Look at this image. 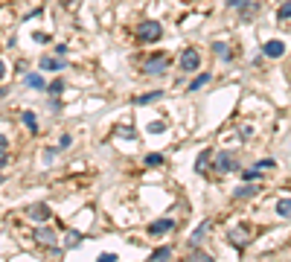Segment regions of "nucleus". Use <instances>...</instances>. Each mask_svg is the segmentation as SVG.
<instances>
[{"mask_svg": "<svg viewBox=\"0 0 291 262\" xmlns=\"http://www.w3.org/2000/svg\"><path fill=\"white\" fill-rule=\"evenodd\" d=\"M137 38H140L143 44L160 41V38H163V23H157V20H143L140 29H137Z\"/></svg>", "mask_w": 291, "mask_h": 262, "instance_id": "obj_1", "label": "nucleus"}, {"mask_svg": "<svg viewBox=\"0 0 291 262\" xmlns=\"http://www.w3.org/2000/svg\"><path fill=\"white\" fill-rule=\"evenodd\" d=\"M166 70H169V58L166 55H152V58L143 61V73L146 76H163Z\"/></svg>", "mask_w": 291, "mask_h": 262, "instance_id": "obj_2", "label": "nucleus"}, {"mask_svg": "<svg viewBox=\"0 0 291 262\" xmlns=\"http://www.w3.org/2000/svg\"><path fill=\"white\" fill-rule=\"evenodd\" d=\"M181 67H184V73H195L198 67H201V55H198V50H184V55H181Z\"/></svg>", "mask_w": 291, "mask_h": 262, "instance_id": "obj_3", "label": "nucleus"}, {"mask_svg": "<svg viewBox=\"0 0 291 262\" xmlns=\"http://www.w3.org/2000/svg\"><path fill=\"white\" fill-rule=\"evenodd\" d=\"M216 169H219V172H236L239 163H236V157H233L230 152H219V155H216Z\"/></svg>", "mask_w": 291, "mask_h": 262, "instance_id": "obj_4", "label": "nucleus"}, {"mask_svg": "<svg viewBox=\"0 0 291 262\" xmlns=\"http://www.w3.org/2000/svg\"><path fill=\"white\" fill-rule=\"evenodd\" d=\"M35 242H38V245H47L52 254H58V245H55V233H52L50 227H38V230H35Z\"/></svg>", "mask_w": 291, "mask_h": 262, "instance_id": "obj_5", "label": "nucleus"}, {"mask_svg": "<svg viewBox=\"0 0 291 262\" xmlns=\"http://www.w3.org/2000/svg\"><path fill=\"white\" fill-rule=\"evenodd\" d=\"M26 216H29L32 222H50V219H52V210H50L47 204H32V207L26 210Z\"/></svg>", "mask_w": 291, "mask_h": 262, "instance_id": "obj_6", "label": "nucleus"}, {"mask_svg": "<svg viewBox=\"0 0 291 262\" xmlns=\"http://www.w3.org/2000/svg\"><path fill=\"white\" fill-rule=\"evenodd\" d=\"M38 67H41V70H64V67H67V58H61V55H58V58L41 55V58H38Z\"/></svg>", "mask_w": 291, "mask_h": 262, "instance_id": "obj_7", "label": "nucleus"}, {"mask_svg": "<svg viewBox=\"0 0 291 262\" xmlns=\"http://www.w3.org/2000/svg\"><path fill=\"white\" fill-rule=\"evenodd\" d=\"M286 50H289V47H286V41H268V44L262 47V52H265L268 58H283V55H286Z\"/></svg>", "mask_w": 291, "mask_h": 262, "instance_id": "obj_8", "label": "nucleus"}, {"mask_svg": "<svg viewBox=\"0 0 291 262\" xmlns=\"http://www.w3.org/2000/svg\"><path fill=\"white\" fill-rule=\"evenodd\" d=\"M175 227V222L172 219H157V222H152L149 225V236H163V233H169Z\"/></svg>", "mask_w": 291, "mask_h": 262, "instance_id": "obj_9", "label": "nucleus"}, {"mask_svg": "<svg viewBox=\"0 0 291 262\" xmlns=\"http://www.w3.org/2000/svg\"><path fill=\"white\" fill-rule=\"evenodd\" d=\"M207 230H210V219H207V222H201V225L192 230V236H189V245H192V248H198V245L207 239Z\"/></svg>", "mask_w": 291, "mask_h": 262, "instance_id": "obj_10", "label": "nucleus"}, {"mask_svg": "<svg viewBox=\"0 0 291 262\" xmlns=\"http://www.w3.org/2000/svg\"><path fill=\"white\" fill-rule=\"evenodd\" d=\"M23 85L32 87V90H47V82H44L41 73H26V76H23Z\"/></svg>", "mask_w": 291, "mask_h": 262, "instance_id": "obj_11", "label": "nucleus"}, {"mask_svg": "<svg viewBox=\"0 0 291 262\" xmlns=\"http://www.w3.org/2000/svg\"><path fill=\"white\" fill-rule=\"evenodd\" d=\"M257 192H259V187H257V184H251V181H245L239 190H233V198H239V201H242V198H254Z\"/></svg>", "mask_w": 291, "mask_h": 262, "instance_id": "obj_12", "label": "nucleus"}, {"mask_svg": "<svg viewBox=\"0 0 291 262\" xmlns=\"http://www.w3.org/2000/svg\"><path fill=\"white\" fill-rule=\"evenodd\" d=\"M227 242H230V245H236V251H242V248L248 245V236H245V230H239V227H236V230H230V233H227Z\"/></svg>", "mask_w": 291, "mask_h": 262, "instance_id": "obj_13", "label": "nucleus"}, {"mask_svg": "<svg viewBox=\"0 0 291 262\" xmlns=\"http://www.w3.org/2000/svg\"><path fill=\"white\" fill-rule=\"evenodd\" d=\"M210 50H213L222 61H230V47H227L224 41H213V44H210Z\"/></svg>", "mask_w": 291, "mask_h": 262, "instance_id": "obj_14", "label": "nucleus"}, {"mask_svg": "<svg viewBox=\"0 0 291 262\" xmlns=\"http://www.w3.org/2000/svg\"><path fill=\"white\" fill-rule=\"evenodd\" d=\"M157 99H163V90H149L143 96H134V105H149V102H157Z\"/></svg>", "mask_w": 291, "mask_h": 262, "instance_id": "obj_15", "label": "nucleus"}, {"mask_svg": "<svg viewBox=\"0 0 291 262\" xmlns=\"http://www.w3.org/2000/svg\"><path fill=\"white\" fill-rule=\"evenodd\" d=\"M64 87H67V82H64V79H55V82L47 85V96H61Z\"/></svg>", "mask_w": 291, "mask_h": 262, "instance_id": "obj_16", "label": "nucleus"}, {"mask_svg": "<svg viewBox=\"0 0 291 262\" xmlns=\"http://www.w3.org/2000/svg\"><path fill=\"white\" fill-rule=\"evenodd\" d=\"M239 15H242V20H251L254 15H259V3H245L239 9Z\"/></svg>", "mask_w": 291, "mask_h": 262, "instance_id": "obj_17", "label": "nucleus"}, {"mask_svg": "<svg viewBox=\"0 0 291 262\" xmlns=\"http://www.w3.org/2000/svg\"><path fill=\"white\" fill-rule=\"evenodd\" d=\"M20 120H23V125H26L32 134L38 131V117H35V111H23V117H20Z\"/></svg>", "mask_w": 291, "mask_h": 262, "instance_id": "obj_18", "label": "nucleus"}, {"mask_svg": "<svg viewBox=\"0 0 291 262\" xmlns=\"http://www.w3.org/2000/svg\"><path fill=\"white\" fill-rule=\"evenodd\" d=\"M277 216L280 219H291V198H280L277 201Z\"/></svg>", "mask_w": 291, "mask_h": 262, "instance_id": "obj_19", "label": "nucleus"}, {"mask_svg": "<svg viewBox=\"0 0 291 262\" xmlns=\"http://www.w3.org/2000/svg\"><path fill=\"white\" fill-rule=\"evenodd\" d=\"M210 82V73H201V76H195L192 82H189V93H195V90H201L204 85Z\"/></svg>", "mask_w": 291, "mask_h": 262, "instance_id": "obj_20", "label": "nucleus"}, {"mask_svg": "<svg viewBox=\"0 0 291 262\" xmlns=\"http://www.w3.org/2000/svg\"><path fill=\"white\" fill-rule=\"evenodd\" d=\"M166 128H169V122H166V120H154V122H149V125H146V131H149V134H160V131H166Z\"/></svg>", "mask_w": 291, "mask_h": 262, "instance_id": "obj_21", "label": "nucleus"}, {"mask_svg": "<svg viewBox=\"0 0 291 262\" xmlns=\"http://www.w3.org/2000/svg\"><path fill=\"white\" fill-rule=\"evenodd\" d=\"M169 257H172V248H166V245L157 248V251H152V260L154 262H163V260H169Z\"/></svg>", "mask_w": 291, "mask_h": 262, "instance_id": "obj_22", "label": "nucleus"}, {"mask_svg": "<svg viewBox=\"0 0 291 262\" xmlns=\"http://www.w3.org/2000/svg\"><path fill=\"white\" fill-rule=\"evenodd\" d=\"M207 160H210V152L204 149V152L198 155V160H195V172H207Z\"/></svg>", "mask_w": 291, "mask_h": 262, "instance_id": "obj_23", "label": "nucleus"}, {"mask_svg": "<svg viewBox=\"0 0 291 262\" xmlns=\"http://www.w3.org/2000/svg\"><path fill=\"white\" fill-rule=\"evenodd\" d=\"M146 166H163L166 163V157L163 155H146V160H143Z\"/></svg>", "mask_w": 291, "mask_h": 262, "instance_id": "obj_24", "label": "nucleus"}, {"mask_svg": "<svg viewBox=\"0 0 291 262\" xmlns=\"http://www.w3.org/2000/svg\"><path fill=\"white\" fill-rule=\"evenodd\" d=\"M79 242H82V233H79V230H70V233H67V248H76Z\"/></svg>", "mask_w": 291, "mask_h": 262, "instance_id": "obj_25", "label": "nucleus"}, {"mask_svg": "<svg viewBox=\"0 0 291 262\" xmlns=\"http://www.w3.org/2000/svg\"><path fill=\"white\" fill-rule=\"evenodd\" d=\"M242 178H245V181H259V166H257V169H245Z\"/></svg>", "mask_w": 291, "mask_h": 262, "instance_id": "obj_26", "label": "nucleus"}, {"mask_svg": "<svg viewBox=\"0 0 291 262\" xmlns=\"http://www.w3.org/2000/svg\"><path fill=\"white\" fill-rule=\"evenodd\" d=\"M277 15H280V20H289V17H291V0L280 6V12H277Z\"/></svg>", "mask_w": 291, "mask_h": 262, "instance_id": "obj_27", "label": "nucleus"}, {"mask_svg": "<svg viewBox=\"0 0 291 262\" xmlns=\"http://www.w3.org/2000/svg\"><path fill=\"white\" fill-rule=\"evenodd\" d=\"M120 257L117 254H111V251H105V254H99V262H117Z\"/></svg>", "mask_w": 291, "mask_h": 262, "instance_id": "obj_28", "label": "nucleus"}, {"mask_svg": "<svg viewBox=\"0 0 291 262\" xmlns=\"http://www.w3.org/2000/svg\"><path fill=\"white\" fill-rule=\"evenodd\" d=\"M70 143H73V137H70V134H64V137H61V143H58V149H70Z\"/></svg>", "mask_w": 291, "mask_h": 262, "instance_id": "obj_29", "label": "nucleus"}, {"mask_svg": "<svg viewBox=\"0 0 291 262\" xmlns=\"http://www.w3.org/2000/svg\"><path fill=\"white\" fill-rule=\"evenodd\" d=\"M257 166H259V169H271V166H277V163H274V160H268V157H265V160H259V163H257Z\"/></svg>", "mask_w": 291, "mask_h": 262, "instance_id": "obj_30", "label": "nucleus"}, {"mask_svg": "<svg viewBox=\"0 0 291 262\" xmlns=\"http://www.w3.org/2000/svg\"><path fill=\"white\" fill-rule=\"evenodd\" d=\"M245 3H248V0H227V6H230V9H242Z\"/></svg>", "mask_w": 291, "mask_h": 262, "instance_id": "obj_31", "label": "nucleus"}, {"mask_svg": "<svg viewBox=\"0 0 291 262\" xmlns=\"http://www.w3.org/2000/svg\"><path fill=\"white\" fill-rule=\"evenodd\" d=\"M55 55H61V58H64V55H67V47H64V44H58V47H55Z\"/></svg>", "mask_w": 291, "mask_h": 262, "instance_id": "obj_32", "label": "nucleus"}, {"mask_svg": "<svg viewBox=\"0 0 291 262\" xmlns=\"http://www.w3.org/2000/svg\"><path fill=\"white\" fill-rule=\"evenodd\" d=\"M6 76V64H3V58H0V79Z\"/></svg>", "mask_w": 291, "mask_h": 262, "instance_id": "obj_33", "label": "nucleus"}, {"mask_svg": "<svg viewBox=\"0 0 291 262\" xmlns=\"http://www.w3.org/2000/svg\"><path fill=\"white\" fill-rule=\"evenodd\" d=\"M0 166H6V155H3V149H0Z\"/></svg>", "mask_w": 291, "mask_h": 262, "instance_id": "obj_34", "label": "nucleus"}, {"mask_svg": "<svg viewBox=\"0 0 291 262\" xmlns=\"http://www.w3.org/2000/svg\"><path fill=\"white\" fill-rule=\"evenodd\" d=\"M0 149H6V137L3 134H0Z\"/></svg>", "mask_w": 291, "mask_h": 262, "instance_id": "obj_35", "label": "nucleus"}, {"mask_svg": "<svg viewBox=\"0 0 291 262\" xmlns=\"http://www.w3.org/2000/svg\"><path fill=\"white\" fill-rule=\"evenodd\" d=\"M73 3H76V0H61V6H73Z\"/></svg>", "mask_w": 291, "mask_h": 262, "instance_id": "obj_36", "label": "nucleus"}, {"mask_svg": "<svg viewBox=\"0 0 291 262\" xmlns=\"http://www.w3.org/2000/svg\"><path fill=\"white\" fill-rule=\"evenodd\" d=\"M3 96H6V90H0V99H3Z\"/></svg>", "mask_w": 291, "mask_h": 262, "instance_id": "obj_37", "label": "nucleus"}]
</instances>
